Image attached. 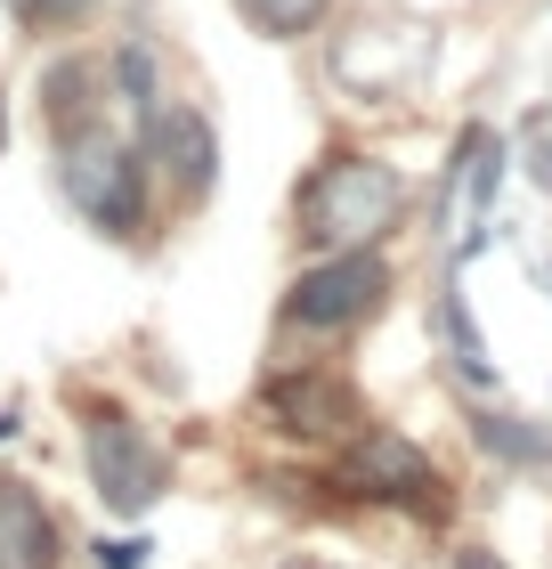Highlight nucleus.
I'll return each mask as SVG.
<instances>
[{"instance_id": "f8f14e48", "label": "nucleus", "mask_w": 552, "mask_h": 569, "mask_svg": "<svg viewBox=\"0 0 552 569\" xmlns=\"http://www.w3.org/2000/svg\"><path fill=\"white\" fill-rule=\"evenodd\" d=\"M325 9L333 0H235V17H244L260 41H309L325 24Z\"/></svg>"}, {"instance_id": "9d476101", "label": "nucleus", "mask_w": 552, "mask_h": 569, "mask_svg": "<svg viewBox=\"0 0 552 569\" xmlns=\"http://www.w3.org/2000/svg\"><path fill=\"white\" fill-rule=\"evenodd\" d=\"M471 448L495 456V463H512V472H552V423L536 416H504V407H471Z\"/></svg>"}, {"instance_id": "20e7f679", "label": "nucleus", "mask_w": 552, "mask_h": 569, "mask_svg": "<svg viewBox=\"0 0 552 569\" xmlns=\"http://www.w3.org/2000/svg\"><path fill=\"white\" fill-rule=\"evenodd\" d=\"M333 497L399 505V512H414V521H439V512H446V480H439V463L423 456V439L365 423V431H350L333 448Z\"/></svg>"}, {"instance_id": "a211bd4d", "label": "nucleus", "mask_w": 552, "mask_h": 569, "mask_svg": "<svg viewBox=\"0 0 552 569\" xmlns=\"http://www.w3.org/2000/svg\"><path fill=\"white\" fill-rule=\"evenodd\" d=\"M9 431H17V416H0V439H9Z\"/></svg>"}, {"instance_id": "dca6fc26", "label": "nucleus", "mask_w": 552, "mask_h": 569, "mask_svg": "<svg viewBox=\"0 0 552 569\" xmlns=\"http://www.w3.org/2000/svg\"><path fill=\"white\" fill-rule=\"evenodd\" d=\"M455 569H512L495 546H455Z\"/></svg>"}, {"instance_id": "9b49d317", "label": "nucleus", "mask_w": 552, "mask_h": 569, "mask_svg": "<svg viewBox=\"0 0 552 569\" xmlns=\"http://www.w3.org/2000/svg\"><path fill=\"white\" fill-rule=\"evenodd\" d=\"M495 188H504V139L488 131V122H471V131L455 139V163H446V196H463V212L480 220Z\"/></svg>"}, {"instance_id": "4468645a", "label": "nucleus", "mask_w": 552, "mask_h": 569, "mask_svg": "<svg viewBox=\"0 0 552 569\" xmlns=\"http://www.w3.org/2000/svg\"><path fill=\"white\" fill-rule=\"evenodd\" d=\"M529 179L552 196V114H536V122H529Z\"/></svg>"}, {"instance_id": "ddd939ff", "label": "nucleus", "mask_w": 552, "mask_h": 569, "mask_svg": "<svg viewBox=\"0 0 552 569\" xmlns=\"http://www.w3.org/2000/svg\"><path fill=\"white\" fill-rule=\"evenodd\" d=\"M114 98H122V107H139V114H154V107H163V73H154V49L147 41H114Z\"/></svg>"}, {"instance_id": "f257e3e1", "label": "nucleus", "mask_w": 552, "mask_h": 569, "mask_svg": "<svg viewBox=\"0 0 552 569\" xmlns=\"http://www.w3.org/2000/svg\"><path fill=\"white\" fill-rule=\"evenodd\" d=\"M293 220H301V237L318 252L382 244L390 228L407 220V171L382 163V154H325V163L301 179Z\"/></svg>"}, {"instance_id": "0eeeda50", "label": "nucleus", "mask_w": 552, "mask_h": 569, "mask_svg": "<svg viewBox=\"0 0 552 569\" xmlns=\"http://www.w3.org/2000/svg\"><path fill=\"white\" fill-rule=\"evenodd\" d=\"M139 154H147V179H163L179 203H203L220 188V131L203 107H154L139 114Z\"/></svg>"}, {"instance_id": "f03ea898", "label": "nucleus", "mask_w": 552, "mask_h": 569, "mask_svg": "<svg viewBox=\"0 0 552 569\" xmlns=\"http://www.w3.org/2000/svg\"><path fill=\"white\" fill-rule=\"evenodd\" d=\"M58 188L98 237H122V244L147 237V154H139V139L107 131V122L66 131L58 139Z\"/></svg>"}, {"instance_id": "f3484780", "label": "nucleus", "mask_w": 552, "mask_h": 569, "mask_svg": "<svg viewBox=\"0 0 552 569\" xmlns=\"http://www.w3.org/2000/svg\"><path fill=\"white\" fill-rule=\"evenodd\" d=\"M9 131L17 122H9V82H0V154H9Z\"/></svg>"}, {"instance_id": "6e6552de", "label": "nucleus", "mask_w": 552, "mask_h": 569, "mask_svg": "<svg viewBox=\"0 0 552 569\" xmlns=\"http://www.w3.org/2000/svg\"><path fill=\"white\" fill-rule=\"evenodd\" d=\"M58 561H66L58 512L41 505V488L24 472H0V569H58Z\"/></svg>"}, {"instance_id": "39448f33", "label": "nucleus", "mask_w": 552, "mask_h": 569, "mask_svg": "<svg viewBox=\"0 0 552 569\" xmlns=\"http://www.w3.org/2000/svg\"><path fill=\"white\" fill-rule=\"evenodd\" d=\"M382 301H390L382 244H350V252H318V261L293 277V293H284L277 318L293 333H358L365 318H382Z\"/></svg>"}, {"instance_id": "7ed1b4c3", "label": "nucleus", "mask_w": 552, "mask_h": 569, "mask_svg": "<svg viewBox=\"0 0 552 569\" xmlns=\"http://www.w3.org/2000/svg\"><path fill=\"white\" fill-rule=\"evenodd\" d=\"M82 463H90V488H98V505H107L114 521H139V512H154L171 497V448L114 399H90Z\"/></svg>"}, {"instance_id": "1a4fd4ad", "label": "nucleus", "mask_w": 552, "mask_h": 569, "mask_svg": "<svg viewBox=\"0 0 552 569\" xmlns=\"http://www.w3.org/2000/svg\"><path fill=\"white\" fill-rule=\"evenodd\" d=\"M107 82H98V66L90 58H49L41 73V114H49V131H90V122H107Z\"/></svg>"}, {"instance_id": "423d86ee", "label": "nucleus", "mask_w": 552, "mask_h": 569, "mask_svg": "<svg viewBox=\"0 0 552 569\" xmlns=\"http://www.w3.org/2000/svg\"><path fill=\"white\" fill-rule=\"evenodd\" d=\"M260 416L284 439H309V448H341L350 431H365V399L350 375L333 367H277L260 382Z\"/></svg>"}, {"instance_id": "2eb2a0df", "label": "nucleus", "mask_w": 552, "mask_h": 569, "mask_svg": "<svg viewBox=\"0 0 552 569\" xmlns=\"http://www.w3.org/2000/svg\"><path fill=\"white\" fill-rule=\"evenodd\" d=\"M147 537H107V546H98V569H147Z\"/></svg>"}]
</instances>
